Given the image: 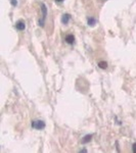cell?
<instances>
[{"label": "cell", "instance_id": "6da1fadb", "mask_svg": "<svg viewBox=\"0 0 136 153\" xmlns=\"http://www.w3.org/2000/svg\"><path fill=\"white\" fill-rule=\"evenodd\" d=\"M32 128L36 130H43L45 128V123L40 120H36L32 122Z\"/></svg>", "mask_w": 136, "mask_h": 153}, {"label": "cell", "instance_id": "7a4b0ae2", "mask_svg": "<svg viewBox=\"0 0 136 153\" xmlns=\"http://www.w3.org/2000/svg\"><path fill=\"white\" fill-rule=\"evenodd\" d=\"M41 10H42V20L39 21V26L43 27L44 26V22H45V19H46V15H47V8H46V5L45 4H42L41 5Z\"/></svg>", "mask_w": 136, "mask_h": 153}, {"label": "cell", "instance_id": "3957f363", "mask_svg": "<svg viewBox=\"0 0 136 153\" xmlns=\"http://www.w3.org/2000/svg\"><path fill=\"white\" fill-rule=\"evenodd\" d=\"M15 29L19 30V31H24V30L26 29V23H25L23 20L17 22V24H15Z\"/></svg>", "mask_w": 136, "mask_h": 153}, {"label": "cell", "instance_id": "277c9868", "mask_svg": "<svg viewBox=\"0 0 136 153\" xmlns=\"http://www.w3.org/2000/svg\"><path fill=\"white\" fill-rule=\"evenodd\" d=\"M66 42H67L68 44H70V45L74 44V42H75V37H74V35H72V34L67 35V36H66Z\"/></svg>", "mask_w": 136, "mask_h": 153}, {"label": "cell", "instance_id": "5b68a950", "mask_svg": "<svg viewBox=\"0 0 136 153\" xmlns=\"http://www.w3.org/2000/svg\"><path fill=\"white\" fill-rule=\"evenodd\" d=\"M70 20H71V15H70L69 13H65V14L61 16V23L65 24V25H67V24L70 22Z\"/></svg>", "mask_w": 136, "mask_h": 153}, {"label": "cell", "instance_id": "8992f818", "mask_svg": "<svg viewBox=\"0 0 136 153\" xmlns=\"http://www.w3.org/2000/svg\"><path fill=\"white\" fill-rule=\"evenodd\" d=\"M91 139H92V135H86V136L83 138L82 143H83V144H86V143L90 142V141H91Z\"/></svg>", "mask_w": 136, "mask_h": 153}, {"label": "cell", "instance_id": "52a82bcc", "mask_svg": "<svg viewBox=\"0 0 136 153\" xmlns=\"http://www.w3.org/2000/svg\"><path fill=\"white\" fill-rule=\"evenodd\" d=\"M98 66H99L100 69L105 70V69L108 67V62H106V61H99V62H98Z\"/></svg>", "mask_w": 136, "mask_h": 153}, {"label": "cell", "instance_id": "ba28073f", "mask_svg": "<svg viewBox=\"0 0 136 153\" xmlns=\"http://www.w3.org/2000/svg\"><path fill=\"white\" fill-rule=\"evenodd\" d=\"M95 24H96V20H95L94 18H89V19H88V25L89 26L93 27Z\"/></svg>", "mask_w": 136, "mask_h": 153}, {"label": "cell", "instance_id": "9c48e42d", "mask_svg": "<svg viewBox=\"0 0 136 153\" xmlns=\"http://www.w3.org/2000/svg\"><path fill=\"white\" fill-rule=\"evenodd\" d=\"M10 2L13 6H17V4H18V0H10Z\"/></svg>", "mask_w": 136, "mask_h": 153}, {"label": "cell", "instance_id": "30bf717a", "mask_svg": "<svg viewBox=\"0 0 136 153\" xmlns=\"http://www.w3.org/2000/svg\"><path fill=\"white\" fill-rule=\"evenodd\" d=\"M132 149H133V152L136 153V143H135V144H133V147H132Z\"/></svg>", "mask_w": 136, "mask_h": 153}, {"label": "cell", "instance_id": "8fae6325", "mask_svg": "<svg viewBox=\"0 0 136 153\" xmlns=\"http://www.w3.org/2000/svg\"><path fill=\"white\" fill-rule=\"evenodd\" d=\"M63 0H56V2H62Z\"/></svg>", "mask_w": 136, "mask_h": 153}]
</instances>
